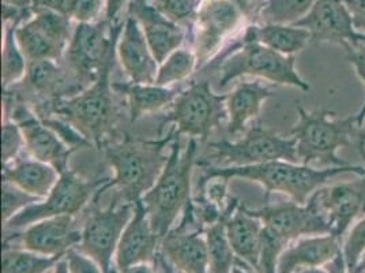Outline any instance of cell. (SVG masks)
Wrapping results in <instances>:
<instances>
[{"mask_svg":"<svg viewBox=\"0 0 365 273\" xmlns=\"http://www.w3.org/2000/svg\"><path fill=\"white\" fill-rule=\"evenodd\" d=\"M232 273H257L250 265H247L245 262H243L240 258H237V262L236 265L233 267V271Z\"/></svg>","mask_w":365,"mask_h":273,"instance_id":"681fc988","label":"cell"},{"mask_svg":"<svg viewBox=\"0 0 365 273\" xmlns=\"http://www.w3.org/2000/svg\"><path fill=\"white\" fill-rule=\"evenodd\" d=\"M356 147H357V151L360 153L363 162H364L365 166V130L363 129V131L360 133V136L357 138V142H356Z\"/></svg>","mask_w":365,"mask_h":273,"instance_id":"f907efd6","label":"cell"},{"mask_svg":"<svg viewBox=\"0 0 365 273\" xmlns=\"http://www.w3.org/2000/svg\"><path fill=\"white\" fill-rule=\"evenodd\" d=\"M324 268L330 273H349L348 268H346V264H345L344 254H339L333 262H330Z\"/></svg>","mask_w":365,"mask_h":273,"instance_id":"7dc6e473","label":"cell"},{"mask_svg":"<svg viewBox=\"0 0 365 273\" xmlns=\"http://www.w3.org/2000/svg\"><path fill=\"white\" fill-rule=\"evenodd\" d=\"M40 198L34 197L14 183L3 179L1 184V219L3 224L10 222L18 213L28 207L38 202Z\"/></svg>","mask_w":365,"mask_h":273,"instance_id":"e575fe53","label":"cell"},{"mask_svg":"<svg viewBox=\"0 0 365 273\" xmlns=\"http://www.w3.org/2000/svg\"><path fill=\"white\" fill-rule=\"evenodd\" d=\"M143 1H146V0H133L131 3H143Z\"/></svg>","mask_w":365,"mask_h":273,"instance_id":"9f6ffc18","label":"cell"},{"mask_svg":"<svg viewBox=\"0 0 365 273\" xmlns=\"http://www.w3.org/2000/svg\"><path fill=\"white\" fill-rule=\"evenodd\" d=\"M245 29V28H244ZM243 31L229 44L220 64V86L242 76H254L279 86H290L302 91H311V85L296 69V56H287L245 36Z\"/></svg>","mask_w":365,"mask_h":273,"instance_id":"8992f818","label":"cell"},{"mask_svg":"<svg viewBox=\"0 0 365 273\" xmlns=\"http://www.w3.org/2000/svg\"><path fill=\"white\" fill-rule=\"evenodd\" d=\"M82 226L78 224L76 216H56L36 222L11 235H6L4 242L18 241L19 247L33 253L59 257L76 247L81 242Z\"/></svg>","mask_w":365,"mask_h":273,"instance_id":"e0dca14e","label":"cell"},{"mask_svg":"<svg viewBox=\"0 0 365 273\" xmlns=\"http://www.w3.org/2000/svg\"><path fill=\"white\" fill-rule=\"evenodd\" d=\"M3 179L14 183L34 197L46 198L61 178V172L51 164L38 162L33 157H18L3 166Z\"/></svg>","mask_w":365,"mask_h":273,"instance_id":"4316f807","label":"cell"},{"mask_svg":"<svg viewBox=\"0 0 365 273\" xmlns=\"http://www.w3.org/2000/svg\"><path fill=\"white\" fill-rule=\"evenodd\" d=\"M123 25L110 26L106 19L96 24H76L61 61L85 88L113 67Z\"/></svg>","mask_w":365,"mask_h":273,"instance_id":"9c48e42d","label":"cell"},{"mask_svg":"<svg viewBox=\"0 0 365 273\" xmlns=\"http://www.w3.org/2000/svg\"><path fill=\"white\" fill-rule=\"evenodd\" d=\"M66 4H67V0H33L31 10L33 11L51 10V11L64 13Z\"/></svg>","mask_w":365,"mask_h":273,"instance_id":"ee69618b","label":"cell"},{"mask_svg":"<svg viewBox=\"0 0 365 273\" xmlns=\"http://www.w3.org/2000/svg\"><path fill=\"white\" fill-rule=\"evenodd\" d=\"M176 134L169 130L157 139H139L123 136L106 147L107 162L113 169V177L106 190L115 189L113 199L137 204L152 189L167 166L170 147Z\"/></svg>","mask_w":365,"mask_h":273,"instance_id":"6da1fadb","label":"cell"},{"mask_svg":"<svg viewBox=\"0 0 365 273\" xmlns=\"http://www.w3.org/2000/svg\"><path fill=\"white\" fill-rule=\"evenodd\" d=\"M244 33L247 37L287 56H296L311 43V33L297 25L251 24L245 26Z\"/></svg>","mask_w":365,"mask_h":273,"instance_id":"83f0119b","label":"cell"},{"mask_svg":"<svg viewBox=\"0 0 365 273\" xmlns=\"http://www.w3.org/2000/svg\"><path fill=\"white\" fill-rule=\"evenodd\" d=\"M225 222L229 241L237 258L250 265L255 272L262 273V222L248 212V208L237 199H232Z\"/></svg>","mask_w":365,"mask_h":273,"instance_id":"603a6c76","label":"cell"},{"mask_svg":"<svg viewBox=\"0 0 365 273\" xmlns=\"http://www.w3.org/2000/svg\"><path fill=\"white\" fill-rule=\"evenodd\" d=\"M293 25L309 31L312 44L330 43L345 48L365 40V34L354 29L342 0H317L311 11Z\"/></svg>","mask_w":365,"mask_h":273,"instance_id":"ac0fdd59","label":"cell"},{"mask_svg":"<svg viewBox=\"0 0 365 273\" xmlns=\"http://www.w3.org/2000/svg\"><path fill=\"white\" fill-rule=\"evenodd\" d=\"M112 69H107L96 82L76 96L58 101L49 114L71 124L91 145L100 149L123 138L119 130V108L115 100L116 91L110 81Z\"/></svg>","mask_w":365,"mask_h":273,"instance_id":"5b68a950","label":"cell"},{"mask_svg":"<svg viewBox=\"0 0 365 273\" xmlns=\"http://www.w3.org/2000/svg\"><path fill=\"white\" fill-rule=\"evenodd\" d=\"M127 16L137 18L158 64L165 61L172 52L182 48L190 36L187 28L169 21L149 1L131 3Z\"/></svg>","mask_w":365,"mask_h":273,"instance_id":"44dd1931","label":"cell"},{"mask_svg":"<svg viewBox=\"0 0 365 273\" xmlns=\"http://www.w3.org/2000/svg\"><path fill=\"white\" fill-rule=\"evenodd\" d=\"M243 13L248 25L259 24L262 11L266 6L267 0H232Z\"/></svg>","mask_w":365,"mask_h":273,"instance_id":"b9f144b4","label":"cell"},{"mask_svg":"<svg viewBox=\"0 0 365 273\" xmlns=\"http://www.w3.org/2000/svg\"><path fill=\"white\" fill-rule=\"evenodd\" d=\"M112 88L116 94L125 99L131 123L172 106L180 91L155 84H138L131 81L112 82Z\"/></svg>","mask_w":365,"mask_h":273,"instance_id":"484cf974","label":"cell"},{"mask_svg":"<svg viewBox=\"0 0 365 273\" xmlns=\"http://www.w3.org/2000/svg\"><path fill=\"white\" fill-rule=\"evenodd\" d=\"M317 0H267L259 24L293 25L303 19Z\"/></svg>","mask_w":365,"mask_h":273,"instance_id":"d6a6232c","label":"cell"},{"mask_svg":"<svg viewBox=\"0 0 365 273\" xmlns=\"http://www.w3.org/2000/svg\"><path fill=\"white\" fill-rule=\"evenodd\" d=\"M120 273H160L158 268L154 265V262H143V264H137L133 265L127 269H124Z\"/></svg>","mask_w":365,"mask_h":273,"instance_id":"bcb514c9","label":"cell"},{"mask_svg":"<svg viewBox=\"0 0 365 273\" xmlns=\"http://www.w3.org/2000/svg\"><path fill=\"white\" fill-rule=\"evenodd\" d=\"M349 11L354 29L365 34V0H342Z\"/></svg>","mask_w":365,"mask_h":273,"instance_id":"7bdbcfd3","label":"cell"},{"mask_svg":"<svg viewBox=\"0 0 365 273\" xmlns=\"http://www.w3.org/2000/svg\"><path fill=\"white\" fill-rule=\"evenodd\" d=\"M169 21L191 31L202 0H146Z\"/></svg>","mask_w":365,"mask_h":273,"instance_id":"836d02e7","label":"cell"},{"mask_svg":"<svg viewBox=\"0 0 365 273\" xmlns=\"http://www.w3.org/2000/svg\"><path fill=\"white\" fill-rule=\"evenodd\" d=\"M342 254V241L331 234L300 238L282 252L277 273H297L307 268H320Z\"/></svg>","mask_w":365,"mask_h":273,"instance_id":"7402d4cb","label":"cell"},{"mask_svg":"<svg viewBox=\"0 0 365 273\" xmlns=\"http://www.w3.org/2000/svg\"><path fill=\"white\" fill-rule=\"evenodd\" d=\"M163 238L153 228L149 214L142 201L135 204V212L123 232L120 242L115 254V267L123 272L124 269L143 264L154 262Z\"/></svg>","mask_w":365,"mask_h":273,"instance_id":"d6986e66","label":"cell"},{"mask_svg":"<svg viewBox=\"0 0 365 273\" xmlns=\"http://www.w3.org/2000/svg\"><path fill=\"white\" fill-rule=\"evenodd\" d=\"M131 1L133 0H106L104 19L110 26H120L127 18Z\"/></svg>","mask_w":365,"mask_h":273,"instance_id":"60d3db41","label":"cell"},{"mask_svg":"<svg viewBox=\"0 0 365 273\" xmlns=\"http://www.w3.org/2000/svg\"><path fill=\"white\" fill-rule=\"evenodd\" d=\"M116 58L120 61L128 81L154 84L158 71L152 49L137 18L127 16L116 46Z\"/></svg>","mask_w":365,"mask_h":273,"instance_id":"ffe728a7","label":"cell"},{"mask_svg":"<svg viewBox=\"0 0 365 273\" xmlns=\"http://www.w3.org/2000/svg\"><path fill=\"white\" fill-rule=\"evenodd\" d=\"M365 252V216L350 227L348 237L342 244V254L349 273L353 272L359 259Z\"/></svg>","mask_w":365,"mask_h":273,"instance_id":"74e56055","label":"cell"},{"mask_svg":"<svg viewBox=\"0 0 365 273\" xmlns=\"http://www.w3.org/2000/svg\"><path fill=\"white\" fill-rule=\"evenodd\" d=\"M248 212L258 217L266 231L288 244L305 237L331 234L324 217L307 204L300 205L290 201L279 205H264L259 209L248 208Z\"/></svg>","mask_w":365,"mask_h":273,"instance_id":"2e32d148","label":"cell"},{"mask_svg":"<svg viewBox=\"0 0 365 273\" xmlns=\"http://www.w3.org/2000/svg\"><path fill=\"white\" fill-rule=\"evenodd\" d=\"M4 119L16 121L25 136V151L33 159L51 164L59 172L68 168L70 156L74 153L63 138L52 127L41 121L25 101L10 91L3 94Z\"/></svg>","mask_w":365,"mask_h":273,"instance_id":"4fadbf2b","label":"cell"},{"mask_svg":"<svg viewBox=\"0 0 365 273\" xmlns=\"http://www.w3.org/2000/svg\"><path fill=\"white\" fill-rule=\"evenodd\" d=\"M64 14L76 24L100 22L106 14V0H67Z\"/></svg>","mask_w":365,"mask_h":273,"instance_id":"d590c367","label":"cell"},{"mask_svg":"<svg viewBox=\"0 0 365 273\" xmlns=\"http://www.w3.org/2000/svg\"><path fill=\"white\" fill-rule=\"evenodd\" d=\"M110 273H120V272H119V269H118V268H116V267H115V268H113V269H112V271H110Z\"/></svg>","mask_w":365,"mask_h":273,"instance_id":"11a10c76","label":"cell"},{"mask_svg":"<svg viewBox=\"0 0 365 273\" xmlns=\"http://www.w3.org/2000/svg\"><path fill=\"white\" fill-rule=\"evenodd\" d=\"M345 56L354 69V73L360 78V81L365 85V40L359 41L356 44L345 46ZM357 124L360 129H363L365 123V101L360 111L356 114Z\"/></svg>","mask_w":365,"mask_h":273,"instance_id":"f35d334b","label":"cell"},{"mask_svg":"<svg viewBox=\"0 0 365 273\" xmlns=\"http://www.w3.org/2000/svg\"><path fill=\"white\" fill-rule=\"evenodd\" d=\"M63 257H46L22 247L6 246L1 254V273L51 272Z\"/></svg>","mask_w":365,"mask_h":273,"instance_id":"1f68e13d","label":"cell"},{"mask_svg":"<svg viewBox=\"0 0 365 273\" xmlns=\"http://www.w3.org/2000/svg\"><path fill=\"white\" fill-rule=\"evenodd\" d=\"M225 217L227 214L220 222L205 229L207 243V273H232L237 262V256L229 241Z\"/></svg>","mask_w":365,"mask_h":273,"instance_id":"f1b7e54d","label":"cell"},{"mask_svg":"<svg viewBox=\"0 0 365 273\" xmlns=\"http://www.w3.org/2000/svg\"><path fill=\"white\" fill-rule=\"evenodd\" d=\"M363 129H364V130H365V123H364V126H363Z\"/></svg>","mask_w":365,"mask_h":273,"instance_id":"6f0895ef","label":"cell"},{"mask_svg":"<svg viewBox=\"0 0 365 273\" xmlns=\"http://www.w3.org/2000/svg\"><path fill=\"white\" fill-rule=\"evenodd\" d=\"M110 178H100L89 181L78 175L76 171L67 169L61 172V178L51 193L38 202L33 204L18 213L10 222L3 224L4 232H16L31 226L36 222L56 216H78L91 205Z\"/></svg>","mask_w":365,"mask_h":273,"instance_id":"30bf717a","label":"cell"},{"mask_svg":"<svg viewBox=\"0 0 365 273\" xmlns=\"http://www.w3.org/2000/svg\"><path fill=\"white\" fill-rule=\"evenodd\" d=\"M135 212V204L113 199L106 208L97 205V197L83 217L79 250L94 258L106 273L115 268V254L123 232Z\"/></svg>","mask_w":365,"mask_h":273,"instance_id":"8fae6325","label":"cell"},{"mask_svg":"<svg viewBox=\"0 0 365 273\" xmlns=\"http://www.w3.org/2000/svg\"><path fill=\"white\" fill-rule=\"evenodd\" d=\"M51 273H70L66 258H61V259L56 262V265L53 267V269L51 271Z\"/></svg>","mask_w":365,"mask_h":273,"instance_id":"816d5d0a","label":"cell"},{"mask_svg":"<svg viewBox=\"0 0 365 273\" xmlns=\"http://www.w3.org/2000/svg\"><path fill=\"white\" fill-rule=\"evenodd\" d=\"M273 96V89L259 79L239 82L235 89L227 94L229 134L239 136L247 131V126L258 118L263 104Z\"/></svg>","mask_w":365,"mask_h":273,"instance_id":"d4e9b609","label":"cell"},{"mask_svg":"<svg viewBox=\"0 0 365 273\" xmlns=\"http://www.w3.org/2000/svg\"><path fill=\"white\" fill-rule=\"evenodd\" d=\"M198 70L197 55L192 48H179L172 52L167 59L158 64V71L154 84L158 86L172 88L185 81Z\"/></svg>","mask_w":365,"mask_h":273,"instance_id":"4dcf8cb0","label":"cell"},{"mask_svg":"<svg viewBox=\"0 0 365 273\" xmlns=\"http://www.w3.org/2000/svg\"><path fill=\"white\" fill-rule=\"evenodd\" d=\"M227 94L213 91L209 81L191 82L179 91L158 126V136L167 126L176 136L206 141L215 129L228 121Z\"/></svg>","mask_w":365,"mask_h":273,"instance_id":"52a82bcc","label":"cell"},{"mask_svg":"<svg viewBox=\"0 0 365 273\" xmlns=\"http://www.w3.org/2000/svg\"><path fill=\"white\" fill-rule=\"evenodd\" d=\"M351 273H365V252L363 253V256L359 259L357 265L354 267L353 272Z\"/></svg>","mask_w":365,"mask_h":273,"instance_id":"f5cc1de1","label":"cell"},{"mask_svg":"<svg viewBox=\"0 0 365 273\" xmlns=\"http://www.w3.org/2000/svg\"><path fill=\"white\" fill-rule=\"evenodd\" d=\"M25 151V136L16 121L3 119L1 127V163L3 166L11 163Z\"/></svg>","mask_w":365,"mask_h":273,"instance_id":"8d00e7d4","label":"cell"},{"mask_svg":"<svg viewBox=\"0 0 365 273\" xmlns=\"http://www.w3.org/2000/svg\"><path fill=\"white\" fill-rule=\"evenodd\" d=\"M203 179L209 178H240L260 184L264 190V199L269 201L273 193L284 194L290 201L305 205L309 197L327 182L344 174L364 177L365 166L349 164L345 167L314 168L300 163L277 160L243 167H205Z\"/></svg>","mask_w":365,"mask_h":273,"instance_id":"7a4b0ae2","label":"cell"},{"mask_svg":"<svg viewBox=\"0 0 365 273\" xmlns=\"http://www.w3.org/2000/svg\"><path fill=\"white\" fill-rule=\"evenodd\" d=\"M307 205L323 216L330 224L331 235L342 241L351 224L365 216V175L320 187Z\"/></svg>","mask_w":365,"mask_h":273,"instance_id":"9a60e30c","label":"cell"},{"mask_svg":"<svg viewBox=\"0 0 365 273\" xmlns=\"http://www.w3.org/2000/svg\"><path fill=\"white\" fill-rule=\"evenodd\" d=\"M244 22L243 13L232 0H202L190 31L198 70L220 55L224 44L237 31H243Z\"/></svg>","mask_w":365,"mask_h":273,"instance_id":"7c38bea8","label":"cell"},{"mask_svg":"<svg viewBox=\"0 0 365 273\" xmlns=\"http://www.w3.org/2000/svg\"><path fill=\"white\" fill-rule=\"evenodd\" d=\"M64 13L40 10L16 26L18 46L28 61H61L76 26Z\"/></svg>","mask_w":365,"mask_h":273,"instance_id":"5bb4252c","label":"cell"},{"mask_svg":"<svg viewBox=\"0 0 365 273\" xmlns=\"http://www.w3.org/2000/svg\"><path fill=\"white\" fill-rule=\"evenodd\" d=\"M209 151L200 162L203 167H243L277 160L299 163L296 141L264 129L260 123L250 127L239 139L210 142Z\"/></svg>","mask_w":365,"mask_h":273,"instance_id":"ba28073f","label":"cell"},{"mask_svg":"<svg viewBox=\"0 0 365 273\" xmlns=\"http://www.w3.org/2000/svg\"><path fill=\"white\" fill-rule=\"evenodd\" d=\"M297 273H330L324 267H320V268H307V269H303V271H300V272Z\"/></svg>","mask_w":365,"mask_h":273,"instance_id":"db71d44e","label":"cell"},{"mask_svg":"<svg viewBox=\"0 0 365 273\" xmlns=\"http://www.w3.org/2000/svg\"><path fill=\"white\" fill-rule=\"evenodd\" d=\"M296 112L299 119L289 136L296 141L299 163L304 166L317 163L323 168L349 166L338 156V151L357 142L363 131L356 114L339 118L333 109L308 111L303 106H296Z\"/></svg>","mask_w":365,"mask_h":273,"instance_id":"277c9868","label":"cell"},{"mask_svg":"<svg viewBox=\"0 0 365 273\" xmlns=\"http://www.w3.org/2000/svg\"><path fill=\"white\" fill-rule=\"evenodd\" d=\"M1 4H7L19 10H31L33 0H1Z\"/></svg>","mask_w":365,"mask_h":273,"instance_id":"c3c4849f","label":"cell"},{"mask_svg":"<svg viewBox=\"0 0 365 273\" xmlns=\"http://www.w3.org/2000/svg\"><path fill=\"white\" fill-rule=\"evenodd\" d=\"M64 258L67 261L70 273H106L94 258L88 256L78 247L70 249Z\"/></svg>","mask_w":365,"mask_h":273,"instance_id":"ab89813d","label":"cell"},{"mask_svg":"<svg viewBox=\"0 0 365 273\" xmlns=\"http://www.w3.org/2000/svg\"><path fill=\"white\" fill-rule=\"evenodd\" d=\"M198 139L176 136L169 148V159L155 184L140 199L155 232L164 238L192 204V174L197 164Z\"/></svg>","mask_w":365,"mask_h":273,"instance_id":"3957f363","label":"cell"},{"mask_svg":"<svg viewBox=\"0 0 365 273\" xmlns=\"http://www.w3.org/2000/svg\"><path fill=\"white\" fill-rule=\"evenodd\" d=\"M19 24H3V44H1V84L3 89H9L24 79L29 61L24 55L16 41V29Z\"/></svg>","mask_w":365,"mask_h":273,"instance_id":"f546056e","label":"cell"},{"mask_svg":"<svg viewBox=\"0 0 365 273\" xmlns=\"http://www.w3.org/2000/svg\"><path fill=\"white\" fill-rule=\"evenodd\" d=\"M160 252L182 273H207V243L205 231L188 227L173 228L163 238Z\"/></svg>","mask_w":365,"mask_h":273,"instance_id":"cb8c5ba5","label":"cell"},{"mask_svg":"<svg viewBox=\"0 0 365 273\" xmlns=\"http://www.w3.org/2000/svg\"><path fill=\"white\" fill-rule=\"evenodd\" d=\"M154 265L158 268V272L160 273H182L180 272L179 269H176V268L168 261L167 258L163 256L161 252H158L157 257L154 259Z\"/></svg>","mask_w":365,"mask_h":273,"instance_id":"f6af8a7d","label":"cell"}]
</instances>
